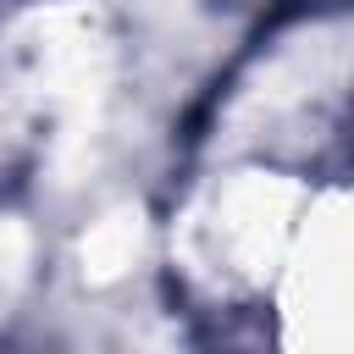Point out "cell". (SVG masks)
Instances as JSON below:
<instances>
[]
</instances>
